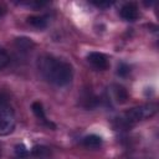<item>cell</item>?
<instances>
[{"label": "cell", "instance_id": "16", "mask_svg": "<svg viewBox=\"0 0 159 159\" xmlns=\"http://www.w3.org/2000/svg\"><path fill=\"white\" fill-rule=\"evenodd\" d=\"M96 6H99V7H107V6H111L112 5V2H93Z\"/></svg>", "mask_w": 159, "mask_h": 159}, {"label": "cell", "instance_id": "12", "mask_svg": "<svg viewBox=\"0 0 159 159\" xmlns=\"http://www.w3.org/2000/svg\"><path fill=\"white\" fill-rule=\"evenodd\" d=\"M16 43H17L19 48H22V50H29L31 46H34L32 41H31L30 39H26V37L16 39Z\"/></svg>", "mask_w": 159, "mask_h": 159}, {"label": "cell", "instance_id": "3", "mask_svg": "<svg viewBox=\"0 0 159 159\" xmlns=\"http://www.w3.org/2000/svg\"><path fill=\"white\" fill-rule=\"evenodd\" d=\"M15 113L10 106L7 97L0 94V135L10 134L15 128Z\"/></svg>", "mask_w": 159, "mask_h": 159}, {"label": "cell", "instance_id": "2", "mask_svg": "<svg viewBox=\"0 0 159 159\" xmlns=\"http://www.w3.org/2000/svg\"><path fill=\"white\" fill-rule=\"evenodd\" d=\"M158 111V106L155 103H147V104H142L139 107H134L127 112H124L122 114V117L119 118V123L124 127H130L132 124L153 117Z\"/></svg>", "mask_w": 159, "mask_h": 159}, {"label": "cell", "instance_id": "7", "mask_svg": "<svg viewBox=\"0 0 159 159\" xmlns=\"http://www.w3.org/2000/svg\"><path fill=\"white\" fill-rule=\"evenodd\" d=\"M112 93H113L114 101H116L117 103H119V104L125 103L127 99H128V92H127V89H125L123 86H120V84H113V86H112Z\"/></svg>", "mask_w": 159, "mask_h": 159}, {"label": "cell", "instance_id": "15", "mask_svg": "<svg viewBox=\"0 0 159 159\" xmlns=\"http://www.w3.org/2000/svg\"><path fill=\"white\" fill-rule=\"evenodd\" d=\"M129 66L127 65V63H124V62H122V63H119L118 65V68H117V75L118 76H120V77H125L128 73H129Z\"/></svg>", "mask_w": 159, "mask_h": 159}, {"label": "cell", "instance_id": "5", "mask_svg": "<svg viewBox=\"0 0 159 159\" xmlns=\"http://www.w3.org/2000/svg\"><path fill=\"white\" fill-rule=\"evenodd\" d=\"M119 15L125 21H135L138 19V16H139V11H138L137 4L135 2L124 4L119 10Z\"/></svg>", "mask_w": 159, "mask_h": 159}, {"label": "cell", "instance_id": "1", "mask_svg": "<svg viewBox=\"0 0 159 159\" xmlns=\"http://www.w3.org/2000/svg\"><path fill=\"white\" fill-rule=\"evenodd\" d=\"M37 67L41 76L53 86L63 87L71 83L73 78V67L70 62L55 57L52 55H43L37 61Z\"/></svg>", "mask_w": 159, "mask_h": 159}, {"label": "cell", "instance_id": "9", "mask_svg": "<svg viewBox=\"0 0 159 159\" xmlns=\"http://www.w3.org/2000/svg\"><path fill=\"white\" fill-rule=\"evenodd\" d=\"M98 98L92 93V92H89V91H86L82 96H81V104L84 107V108H93V107H96L97 106V103H98V101H97Z\"/></svg>", "mask_w": 159, "mask_h": 159}, {"label": "cell", "instance_id": "10", "mask_svg": "<svg viewBox=\"0 0 159 159\" xmlns=\"http://www.w3.org/2000/svg\"><path fill=\"white\" fill-rule=\"evenodd\" d=\"M27 22L39 30H42L47 26V17L46 16H41V15H34V16H29L27 17Z\"/></svg>", "mask_w": 159, "mask_h": 159}, {"label": "cell", "instance_id": "6", "mask_svg": "<svg viewBox=\"0 0 159 159\" xmlns=\"http://www.w3.org/2000/svg\"><path fill=\"white\" fill-rule=\"evenodd\" d=\"M31 109H32V112H34V114L43 123V124H46L47 127H51V128H55V124L53 123H51L50 120H47V118H46V114H45V111H43V107H42V104L40 103V102H34L32 104H31Z\"/></svg>", "mask_w": 159, "mask_h": 159}, {"label": "cell", "instance_id": "13", "mask_svg": "<svg viewBox=\"0 0 159 159\" xmlns=\"http://www.w3.org/2000/svg\"><path fill=\"white\" fill-rule=\"evenodd\" d=\"M15 154H16V157H19L20 159H22V158H26V157L29 155V150L26 149V147H25L24 144H17V145L15 147Z\"/></svg>", "mask_w": 159, "mask_h": 159}, {"label": "cell", "instance_id": "14", "mask_svg": "<svg viewBox=\"0 0 159 159\" xmlns=\"http://www.w3.org/2000/svg\"><path fill=\"white\" fill-rule=\"evenodd\" d=\"M9 61H10V57H9L7 52L4 48L0 47V70H2L4 67H6L7 63H9Z\"/></svg>", "mask_w": 159, "mask_h": 159}, {"label": "cell", "instance_id": "11", "mask_svg": "<svg viewBox=\"0 0 159 159\" xmlns=\"http://www.w3.org/2000/svg\"><path fill=\"white\" fill-rule=\"evenodd\" d=\"M31 153H32L35 157H37V158H46V157L48 155L50 150H48L47 147H43V145H35V147L32 148Z\"/></svg>", "mask_w": 159, "mask_h": 159}, {"label": "cell", "instance_id": "4", "mask_svg": "<svg viewBox=\"0 0 159 159\" xmlns=\"http://www.w3.org/2000/svg\"><path fill=\"white\" fill-rule=\"evenodd\" d=\"M87 61L96 70H99V71L107 70L108 66H109V62H108L107 56L104 53H102V52H89L88 56H87Z\"/></svg>", "mask_w": 159, "mask_h": 159}, {"label": "cell", "instance_id": "8", "mask_svg": "<svg viewBox=\"0 0 159 159\" xmlns=\"http://www.w3.org/2000/svg\"><path fill=\"white\" fill-rule=\"evenodd\" d=\"M82 144L86 147V148H89V149H96L98 147H101L102 144V138L97 134H89V135H86L83 139H82Z\"/></svg>", "mask_w": 159, "mask_h": 159}]
</instances>
